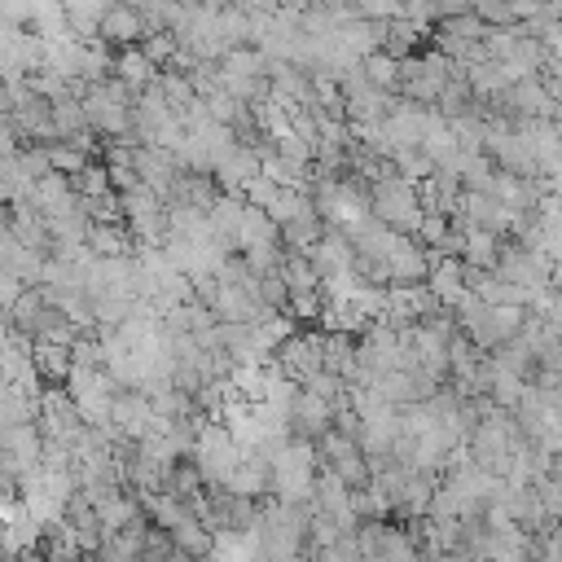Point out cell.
Masks as SVG:
<instances>
[{
	"label": "cell",
	"instance_id": "1",
	"mask_svg": "<svg viewBox=\"0 0 562 562\" xmlns=\"http://www.w3.org/2000/svg\"><path fill=\"white\" fill-rule=\"evenodd\" d=\"M101 31H105L110 40H132V35H140V22H136V13L114 9V13H105V18H101Z\"/></svg>",
	"mask_w": 562,
	"mask_h": 562
}]
</instances>
